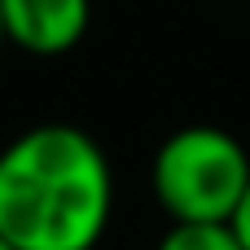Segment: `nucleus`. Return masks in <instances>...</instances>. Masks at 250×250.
Here are the masks:
<instances>
[{
	"instance_id": "1",
	"label": "nucleus",
	"mask_w": 250,
	"mask_h": 250,
	"mask_svg": "<svg viewBox=\"0 0 250 250\" xmlns=\"http://www.w3.org/2000/svg\"><path fill=\"white\" fill-rule=\"evenodd\" d=\"M110 211V158L83 127L40 123L0 149V237L18 250H92Z\"/></svg>"
},
{
	"instance_id": "2",
	"label": "nucleus",
	"mask_w": 250,
	"mask_h": 250,
	"mask_svg": "<svg viewBox=\"0 0 250 250\" xmlns=\"http://www.w3.org/2000/svg\"><path fill=\"white\" fill-rule=\"evenodd\" d=\"M149 185L171 220H233L250 189V154L233 132L193 123L158 145Z\"/></svg>"
},
{
	"instance_id": "3",
	"label": "nucleus",
	"mask_w": 250,
	"mask_h": 250,
	"mask_svg": "<svg viewBox=\"0 0 250 250\" xmlns=\"http://www.w3.org/2000/svg\"><path fill=\"white\" fill-rule=\"evenodd\" d=\"M4 40L31 57L70 53L92 22V0H0Z\"/></svg>"
},
{
	"instance_id": "4",
	"label": "nucleus",
	"mask_w": 250,
	"mask_h": 250,
	"mask_svg": "<svg viewBox=\"0 0 250 250\" xmlns=\"http://www.w3.org/2000/svg\"><path fill=\"white\" fill-rule=\"evenodd\" d=\"M154 250H246L233 220H171Z\"/></svg>"
},
{
	"instance_id": "5",
	"label": "nucleus",
	"mask_w": 250,
	"mask_h": 250,
	"mask_svg": "<svg viewBox=\"0 0 250 250\" xmlns=\"http://www.w3.org/2000/svg\"><path fill=\"white\" fill-rule=\"evenodd\" d=\"M233 229H237L242 246L250 250V189H246V198H242V207H237V215H233Z\"/></svg>"
},
{
	"instance_id": "6",
	"label": "nucleus",
	"mask_w": 250,
	"mask_h": 250,
	"mask_svg": "<svg viewBox=\"0 0 250 250\" xmlns=\"http://www.w3.org/2000/svg\"><path fill=\"white\" fill-rule=\"evenodd\" d=\"M0 250H18V246H13V242H9V237H0Z\"/></svg>"
},
{
	"instance_id": "7",
	"label": "nucleus",
	"mask_w": 250,
	"mask_h": 250,
	"mask_svg": "<svg viewBox=\"0 0 250 250\" xmlns=\"http://www.w3.org/2000/svg\"><path fill=\"white\" fill-rule=\"evenodd\" d=\"M4 44H9V40H4V18H0V48H4Z\"/></svg>"
}]
</instances>
